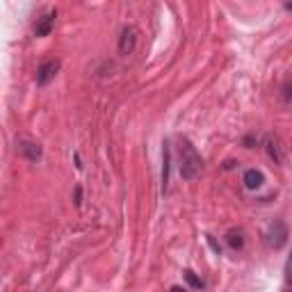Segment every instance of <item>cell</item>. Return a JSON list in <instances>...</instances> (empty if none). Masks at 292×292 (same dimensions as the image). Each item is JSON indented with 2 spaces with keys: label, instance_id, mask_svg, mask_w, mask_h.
Returning a JSON list of instances; mask_svg holds the SVG:
<instances>
[{
  "label": "cell",
  "instance_id": "6da1fadb",
  "mask_svg": "<svg viewBox=\"0 0 292 292\" xmlns=\"http://www.w3.org/2000/svg\"><path fill=\"white\" fill-rule=\"evenodd\" d=\"M180 176L182 180H196L201 176L203 169V160L196 153V149L192 146L190 139H180Z\"/></svg>",
  "mask_w": 292,
  "mask_h": 292
},
{
  "label": "cell",
  "instance_id": "7a4b0ae2",
  "mask_svg": "<svg viewBox=\"0 0 292 292\" xmlns=\"http://www.w3.org/2000/svg\"><path fill=\"white\" fill-rule=\"evenodd\" d=\"M287 237H290V233H287L285 222H281V219H274V222L269 224L267 233H265V242H267V246L274 249V251L283 249L285 242H287Z\"/></svg>",
  "mask_w": 292,
  "mask_h": 292
},
{
  "label": "cell",
  "instance_id": "3957f363",
  "mask_svg": "<svg viewBox=\"0 0 292 292\" xmlns=\"http://www.w3.org/2000/svg\"><path fill=\"white\" fill-rule=\"evenodd\" d=\"M137 36H139V32H137L135 25H126L121 30V36H119V53L121 55H130L132 50H135L137 46Z\"/></svg>",
  "mask_w": 292,
  "mask_h": 292
},
{
  "label": "cell",
  "instance_id": "277c9868",
  "mask_svg": "<svg viewBox=\"0 0 292 292\" xmlns=\"http://www.w3.org/2000/svg\"><path fill=\"white\" fill-rule=\"evenodd\" d=\"M57 71H59V62H57V59H48V62H44L39 68H36V85L46 87L48 82H53L55 76H57Z\"/></svg>",
  "mask_w": 292,
  "mask_h": 292
},
{
  "label": "cell",
  "instance_id": "5b68a950",
  "mask_svg": "<svg viewBox=\"0 0 292 292\" xmlns=\"http://www.w3.org/2000/svg\"><path fill=\"white\" fill-rule=\"evenodd\" d=\"M55 9H50V12H46L44 16H39L36 18V23H34V36H48L50 32H53V27H55Z\"/></svg>",
  "mask_w": 292,
  "mask_h": 292
},
{
  "label": "cell",
  "instance_id": "8992f818",
  "mask_svg": "<svg viewBox=\"0 0 292 292\" xmlns=\"http://www.w3.org/2000/svg\"><path fill=\"white\" fill-rule=\"evenodd\" d=\"M16 151L23 155V158H27L30 162H36V160L41 158V146L36 144V141H27V139H21L16 144Z\"/></svg>",
  "mask_w": 292,
  "mask_h": 292
},
{
  "label": "cell",
  "instance_id": "52a82bcc",
  "mask_svg": "<svg viewBox=\"0 0 292 292\" xmlns=\"http://www.w3.org/2000/svg\"><path fill=\"white\" fill-rule=\"evenodd\" d=\"M265 182V173L260 169H246L244 171V185L246 190H260Z\"/></svg>",
  "mask_w": 292,
  "mask_h": 292
},
{
  "label": "cell",
  "instance_id": "ba28073f",
  "mask_svg": "<svg viewBox=\"0 0 292 292\" xmlns=\"http://www.w3.org/2000/svg\"><path fill=\"white\" fill-rule=\"evenodd\" d=\"M226 242H228V246H231V249L240 251L242 246H244V233H242L240 228H231V231L226 233Z\"/></svg>",
  "mask_w": 292,
  "mask_h": 292
},
{
  "label": "cell",
  "instance_id": "9c48e42d",
  "mask_svg": "<svg viewBox=\"0 0 292 292\" xmlns=\"http://www.w3.org/2000/svg\"><path fill=\"white\" fill-rule=\"evenodd\" d=\"M265 146H267V153L269 158H274L276 162H283V151H281V144H278V139H274V137H269L267 141H265Z\"/></svg>",
  "mask_w": 292,
  "mask_h": 292
},
{
  "label": "cell",
  "instance_id": "30bf717a",
  "mask_svg": "<svg viewBox=\"0 0 292 292\" xmlns=\"http://www.w3.org/2000/svg\"><path fill=\"white\" fill-rule=\"evenodd\" d=\"M164 167H162V190H167V182H169V144H164Z\"/></svg>",
  "mask_w": 292,
  "mask_h": 292
},
{
  "label": "cell",
  "instance_id": "8fae6325",
  "mask_svg": "<svg viewBox=\"0 0 292 292\" xmlns=\"http://www.w3.org/2000/svg\"><path fill=\"white\" fill-rule=\"evenodd\" d=\"M182 276H185V281H187V283H190V285H192V287H203V283H201V278H199V276H196V274H194V272H192V269H187V272H185V274H182Z\"/></svg>",
  "mask_w": 292,
  "mask_h": 292
},
{
  "label": "cell",
  "instance_id": "7c38bea8",
  "mask_svg": "<svg viewBox=\"0 0 292 292\" xmlns=\"http://www.w3.org/2000/svg\"><path fill=\"white\" fill-rule=\"evenodd\" d=\"M281 96H283V100H285V103H287V105H292V82H287V85H285V87H283Z\"/></svg>",
  "mask_w": 292,
  "mask_h": 292
},
{
  "label": "cell",
  "instance_id": "4fadbf2b",
  "mask_svg": "<svg viewBox=\"0 0 292 292\" xmlns=\"http://www.w3.org/2000/svg\"><path fill=\"white\" fill-rule=\"evenodd\" d=\"M285 281L292 285V251H290V256H287V260H285Z\"/></svg>",
  "mask_w": 292,
  "mask_h": 292
},
{
  "label": "cell",
  "instance_id": "5bb4252c",
  "mask_svg": "<svg viewBox=\"0 0 292 292\" xmlns=\"http://www.w3.org/2000/svg\"><path fill=\"white\" fill-rule=\"evenodd\" d=\"M205 237H208L210 246H212V249H214V253H222V246H219V244H217V242H214V237H212V235H205Z\"/></svg>",
  "mask_w": 292,
  "mask_h": 292
},
{
  "label": "cell",
  "instance_id": "9a60e30c",
  "mask_svg": "<svg viewBox=\"0 0 292 292\" xmlns=\"http://www.w3.org/2000/svg\"><path fill=\"white\" fill-rule=\"evenodd\" d=\"M80 199H82V190H80V185H78V187H76V203H78V205L82 203Z\"/></svg>",
  "mask_w": 292,
  "mask_h": 292
},
{
  "label": "cell",
  "instance_id": "2e32d148",
  "mask_svg": "<svg viewBox=\"0 0 292 292\" xmlns=\"http://www.w3.org/2000/svg\"><path fill=\"white\" fill-rule=\"evenodd\" d=\"M169 292H187V290H185V287H180V285H173Z\"/></svg>",
  "mask_w": 292,
  "mask_h": 292
},
{
  "label": "cell",
  "instance_id": "e0dca14e",
  "mask_svg": "<svg viewBox=\"0 0 292 292\" xmlns=\"http://www.w3.org/2000/svg\"><path fill=\"white\" fill-rule=\"evenodd\" d=\"M233 167H235V162H233V160H228V162L224 164V169H233Z\"/></svg>",
  "mask_w": 292,
  "mask_h": 292
},
{
  "label": "cell",
  "instance_id": "ac0fdd59",
  "mask_svg": "<svg viewBox=\"0 0 292 292\" xmlns=\"http://www.w3.org/2000/svg\"><path fill=\"white\" fill-rule=\"evenodd\" d=\"M285 9H287V12H292V3H285Z\"/></svg>",
  "mask_w": 292,
  "mask_h": 292
}]
</instances>
